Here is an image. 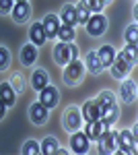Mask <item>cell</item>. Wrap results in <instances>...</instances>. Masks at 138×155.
<instances>
[{
	"mask_svg": "<svg viewBox=\"0 0 138 155\" xmlns=\"http://www.w3.org/2000/svg\"><path fill=\"white\" fill-rule=\"evenodd\" d=\"M76 58H79V50L70 41H60L54 48V60L60 66H66L68 62H72V60H76Z\"/></svg>",
	"mask_w": 138,
	"mask_h": 155,
	"instance_id": "cell-1",
	"label": "cell"
},
{
	"mask_svg": "<svg viewBox=\"0 0 138 155\" xmlns=\"http://www.w3.org/2000/svg\"><path fill=\"white\" fill-rule=\"evenodd\" d=\"M82 74H85V66H82V62H81L79 58L66 64V71H64V79H66L68 83H79V81L82 79Z\"/></svg>",
	"mask_w": 138,
	"mask_h": 155,
	"instance_id": "cell-2",
	"label": "cell"
},
{
	"mask_svg": "<svg viewBox=\"0 0 138 155\" xmlns=\"http://www.w3.org/2000/svg\"><path fill=\"white\" fill-rule=\"evenodd\" d=\"M117 145L122 153H136V132L122 130L117 134Z\"/></svg>",
	"mask_w": 138,
	"mask_h": 155,
	"instance_id": "cell-3",
	"label": "cell"
},
{
	"mask_svg": "<svg viewBox=\"0 0 138 155\" xmlns=\"http://www.w3.org/2000/svg\"><path fill=\"white\" fill-rule=\"evenodd\" d=\"M109 128V124H105L103 120H87V128H85V134H87V139H91V141H99V137L103 134L105 130Z\"/></svg>",
	"mask_w": 138,
	"mask_h": 155,
	"instance_id": "cell-4",
	"label": "cell"
},
{
	"mask_svg": "<svg viewBox=\"0 0 138 155\" xmlns=\"http://www.w3.org/2000/svg\"><path fill=\"white\" fill-rule=\"evenodd\" d=\"M87 31H89V35H101L105 31V27H107V19H105L101 12H97V15H93V17H89V21H87Z\"/></svg>",
	"mask_w": 138,
	"mask_h": 155,
	"instance_id": "cell-5",
	"label": "cell"
},
{
	"mask_svg": "<svg viewBox=\"0 0 138 155\" xmlns=\"http://www.w3.org/2000/svg\"><path fill=\"white\" fill-rule=\"evenodd\" d=\"M99 147H101V153H114L115 149H117V132L107 128L99 137Z\"/></svg>",
	"mask_w": 138,
	"mask_h": 155,
	"instance_id": "cell-6",
	"label": "cell"
},
{
	"mask_svg": "<svg viewBox=\"0 0 138 155\" xmlns=\"http://www.w3.org/2000/svg\"><path fill=\"white\" fill-rule=\"evenodd\" d=\"M81 110H79V107H68V110H66V114H64V126H66V128H68V130H79V128H81Z\"/></svg>",
	"mask_w": 138,
	"mask_h": 155,
	"instance_id": "cell-7",
	"label": "cell"
},
{
	"mask_svg": "<svg viewBox=\"0 0 138 155\" xmlns=\"http://www.w3.org/2000/svg\"><path fill=\"white\" fill-rule=\"evenodd\" d=\"M117 114H120V110H117V104H115V101L101 104V116H99V120H103L105 124L111 126L115 120H117Z\"/></svg>",
	"mask_w": 138,
	"mask_h": 155,
	"instance_id": "cell-8",
	"label": "cell"
},
{
	"mask_svg": "<svg viewBox=\"0 0 138 155\" xmlns=\"http://www.w3.org/2000/svg\"><path fill=\"white\" fill-rule=\"evenodd\" d=\"M39 101H41V104H43L47 110L56 106V104H58V91H56V87L46 85V87L39 91Z\"/></svg>",
	"mask_w": 138,
	"mask_h": 155,
	"instance_id": "cell-9",
	"label": "cell"
},
{
	"mask_svg": "<svg viewBox=\"0 0 138 155\" xmlns=\"http://www.w3.org/2000/svg\"><path fill=\"white\" fill-rule=\"evenodd\" d=\"M29 118H31L33 124H46V120H47V107L43 106L41 101L33 104V106L29 107Z\"/></svg>",
	"mask_w": 138,
	"mask_h": 155,
	"instance_id": "cell-10",
	"label": "cell"
},
{
	"mask_svg": "<svg viewBox=\"0 0 138 155\" xmlns=\"http://www.w3.org/2000/svg\"><path fill=\"white\" fill-rule=\"evenodd\" d=\"M101 116V101L99 99H89L82 106V118L85 120H97Z\"/></svg>",
	"mask_w": 138,
	"mask_h": 155,
	"instance_id": "cell-11",
	"label": "cell"
},
{
	"mask_svg": "<svg viewBox=\"0 0 138 155\" xmlns=\"http://www.w3.org/2000/svg\"><path fill=\"white\" fill-rule=\"evenodd\" d=\"M70 147H72L74 153H87L89 151V139H87V134L74 130L72 139H70Z\"/></svg>",
	"mask_w": 138,
	"mask_h": 155,
	"instance_id": "cell-12",
	"label": "cell"
},
{
	"mask_svg": "<svg viewBox=\"0 0 138 155\" xmlns=\"http://www.w3.org/2000/svg\"><path fill=\"white\" fill-rule=\"evenodd\" d=\"M109 66H111V74H114V79H124L128 72H130V68H132L122 56H115L114 62H111Z\"/></svg>",
	"mask_w": 138,
	"mask_h": 155,
	"instance_id": "cell-13",
	"label": "cell"
},
{
	"mask_svg": "<svg viewBox=\"0 0 138 155\" xmlns=\"http://www.w3.org/2000/svg\"><path fill=\"white\" fill-rule=\"evenodd\" d=\"M41 27H43V33H46L47 39L50 37H56L58 29H60V19H58L56 15H47V17H43V21H41Z\"/></svg>",
	"mask_w": 138,
	"mask_h": 155,
	"instance_id": "cell-14",
	"label": "cell"
},
{
	"mask_svg": "<svg viewBox=\"0 0 138 155\" xmlns=\"http://www.w3.org/2000/svg\"><path fill=\"white\" fill-rule=\"evenodd\" d=\"M29 15H31V6H29L27 2H17V4H14V8H12V19H14L17 23H25V21L29 19Z\"/></svg>",
	"mask_w": 138,
	"mask_h": 155,
	"instance_id": "cell-15",
	"label": "cell"
},
{
	"mask_svg": "<svg viewBox=\"0 0 138 155\" xmlns=\"http://www.w3.org/2000/svg\"><path fill=\"white\" fill-rule=\"evenodd\" d=\"M120 93H122V99H124L126 104H132V101L136 99V85H134V81H124Z\"/></svg>",
	"mask_w": 138,
	"mask_h": 155,
	"instance_id": "cell-16",
	"label": "cell"
},
{
	"mask_svg": "<svg viewBox=\"0 0 138 155\" xmlns=\"http://www.w3.org/2000/svg\"><path fill=\"white\" fill-rule=\"evenodd\" d=\"M29 37H31V41H33V46H41V44H46V33H43V27L41 23H35L31 25V29H29Z\"/></svg>",
	"mask_w": 138,
	"mask_h": 155,
	"instance_id": "cell-17",
	"label": "cell"
},
{
	"mask_svg": "<svg viewBox=\"0 0 138 155\" xmlns=\"http://www.w3.org/2000/svg\"><path fill=\"white\" fill-rule=\"evenodd\" d=\"M31 85H33L37 91H41L46 85H50V77H47L46 71H41V68H37L33 72V77H31Z\"/></svg>",
	"mask_w": 138,
	"mask_h": 155,
	"instance_id": "cell-18",
	"label": "cell"
},
{
	"mask_svg": "<svg viewBox=\"0 0 138 155\" xmlns=\"http://www.w3.org/2000/svg\"><path fill=\"white\" fill-rule=\"evenodd\" d=\"M35 60H37V50H35L33 44H27L23 50H21V62L25 66H31Z\"/></svg>",
	"mask_w": 138,
	"mask_h": 155,
	"instance_id": "cell-19",
	"label": "cell"
},
{
	"mask_svg": "<svg viewBox=\"0 0 138 155\" xmlns=\"http://www.w3.org/2000/svg\"><path fill=\"white\" fill-rule=\"evenodd\" d=\"M60 19L64 21V25H70V27H74V25H76V11H74V6H72V4H66V6H62Z\"/></svg>",
	"mask_w": 138,
	"mask_h": 155,
	"instance_id": "cell-20",
	"label": "cell"
},
{
	"mask_svg": "<svg viewBox=\"0 0 138 155\" xmlns=\"http://www.w3.org/2000/svg\"><path fill=\"white\" fill-rule=\"evenodd\" d=\"M87 68H89L93 74H99V72L103 71V64H101V60L97 56V52H89V54H87Z\"/></svg>",
	"mask_w": 138,
	"mask_h": 155,
	"instance_id": "cell-21",
	"label": "cell"
},
{
	"mask_svg": "<svg viewBox=\"0 0 138 155\" xmlns=\"http://www.w3.org/2000/svg\"><path fill=\"white\" fill-rule=\"evenodd\" d=\"M0 99H2L6 106H14V89L11 87V83L0 85Z\"/></svg>",
	"mask_w": 138,
	"mask_h": 155,
	"instance_id": "cell-22",
	"label": "cell"
},
{
	"mask_svg": "<svg viewBox=\"0 0 138 155\" xmlns=\"http://www.w3.org/2000/svg\"><path fill=\"white\" fill-rule=\"evenodd\" d=\"M97 56H99V60H101L103 66H109V64L114 62V58H115V50L111 48V46H103V48L97 52Z\"/></svg>",
	"mask_w": 138,
	"mask_h": 155,
	"instance_id": "cell-23",
	"label": "cell"
},
{
	"mask_svg": "<svg viewBox=\"0 0 138 155\" xmlns=\"http://www.w3.org/2000/svg\"><path fill=\"white\" fill-rule=\"evenodd\" d=\"M56 37H60V41H72L74 39V27H70V25H60V29H58Z\"/></svg>",
	"mask_w": 138,
	"mask_h": 155,
	"instance_id": "cell-24",
	"label": "cell"
},
{
	"mask_svg": "<svg viewBox=\"0 0 138 155\" xmlns=\"http://www.w3.org/2000/svg\"><path fill=\"white\" fill-rule=\"evenodd\" d=\"M120 56L126 60L130 66H134V64H136V46H130V44H128L126 48L120 52Z\"/></svg>",
	"mask_w": 138,
	"mask_h": 155,
	"instance_id": "cell-25",
	"label": "cell"
},
{
	"mask_svg": "<svg viewBox=\"0 0 138 155\" xmlns=\"http://www.w3.org/2000/svg\"><path fill=\"white\" fill-rule=\"evenodd\" d=\"M58 149V141L56 139H52V137H47V139H43V143H41V147H39V151L41 153H56Z\"/></svg>",
	"mask_w": 138,
	"mask_h": 155,
	"instance_id": "cell-26",
	"label": "cell"
},
{
	"mask_svg": "<svg viewBox=\"0 0 138 155\" xmlns=\"http://www.w3.org/2000/svg\"><path fill=\"white\" fill-rule=\"evenodd\" d=\"M81 4H82V6H85L89 12H95V15H97V12H101V8L105 6L101 0H81Z\"/></svg>",
	"mask_w": 138,
	"mask_h": 155,
	"instance_id": "cell-27",
	"label": "cell"
},
{
	"mask_svg": "<svg viewBox=\"0 0 138 155\" xmlns=\"http://www.w3.org/2000/svg\"><path fill=\"white\" fill-rule=\"evenodd\" d=\"M11 87L14 89V93H21L25 89V79H23V74H19V72H14L11 77Z\"/></svg>",
	"mask_w": 138,
	"mask_h": 155,
	"instance_id": "cell-28",
	"label": "cell"
},
{
	"mask_svg": "<svg viewBox=\"0 0 138 155\" xmlns=\"http://www.w3.org/2000/svg\"><path fill=\"white\" fill-rule=\"evenodd\" d=\"M136 37H138V25L134 23L126 29V41L130 46H136Z\"/></svg>",
	"mask_w": 138,
	"mask_h": 155,
	"instance_id": "cell-29",
	"label": "cell"
},
{
	"mask_svg": "<svg viewBox=\"0 0 138 155\" xmlns=\"http://www.w3.org/2000/svg\"><path fill=\"white\" fill-rule=\"evenodd\" d=\"M74 11H76V23H87V21H89V11H87L82 4L74 6Z\"/></svg>",
	"mask_w": 138,
	"mask_h": 155,
	"instance_id": "cell-30",
	"label": "cell"
},
{
	"mask_svg": "<svg viewBox=\"0 0 138 155\" xmlns=\"http://www.w3.org/2000/svg\"><path fill=\"white\" fill-rule=\"evenodd\" d=\"M23 153L25 155H35V153H41V151H39V145L35 143V141H27L23 145Z\"/></svg>",
	"mask_w": 138,
	"mask_h": 155,
	"instance_id": "cell-31",
	"label": "cell"
},
{
	"mask_svg": "<svg viewBox=\"0 0 138 155\" xmlns=\"http://www.w3.org/2000/svg\"><path fill=\"white\" fill-rule=\"evenodd\" d=\"M8 66V50L0 46V71H4Z\"/></svg>",
	"mask_w": 138,
	"mask_h": 155,
	"instance_id": "cell-32",
	"label": "cell"
},
{
	"mask_svg": "<svg viewBox=\"0 0 138 155\" xmlns=\"http://www.w3.org/2000/svg\"><path fill=\"white\" fill-rule=\"evenodd\" d=\"M97 99H99L101 104H109V101H115V97H114V93H111V91H103V93L97 97Z\"/></svg>",
	"mask_w": 138,
	"mask_h": 155,
	"instance_id": "cell-33",
	"label": "cell"
},
{
	"mask_svg": "<svg viewBox=\"0 0 138 155\" xmlns=\"http://www.w3.org/2000/svg\"><path fill=\"white\" fill-rule=\"evenodd\" d=\"M12 11V0H0V12H11Z\"/></svg>",
	"mask_w": 138,
	"mask_h": 155,
	"instance_id": "cell-34",
	"label": "cell"
},
{
	"mask_svg": "<svg viewBox=\"0 0 138 155\" xmlns=\"http://www.w3.org/2000/svg\"><path fill=\"white\" fill-rule=\"evenodd\" d=\"M4 112H6V104H4V101L0 99V120L4 118Z\"/></svg>",
	"mask_w": 138,
	"mask_h": 155,
	"instance_id": "cell-35",
	"label": "cell"
},
{
	"mask_svg": "<svg viewBox=\"0 0 138 155\" xmlns=\"http://www.w3.org/2000/svg\"><path fill=\"white\" fill-rule=\"evenodd\" d=\"M17 2H27V0H17Z\"/></svg>",
	"mask_w": 138,
	"mask_h": 155,
	"instance_id": "cell-36",
	"label": "cell"
},
{
	"mask_svg": "<svg viewBox=\"0 0 138 155\" xmlns=\"http://www.w3.org/2000/svg\"><path fill=\"white\" fill-rule=\"evenodd\" d=\"M101 2H103V4H105V2H109V0H101Z\"/></svg>",
	"mask_w": 138,
	"mask_h": 155,
	"instance_id": "cell-37",
	"label": "cell"
}]
</instances>
